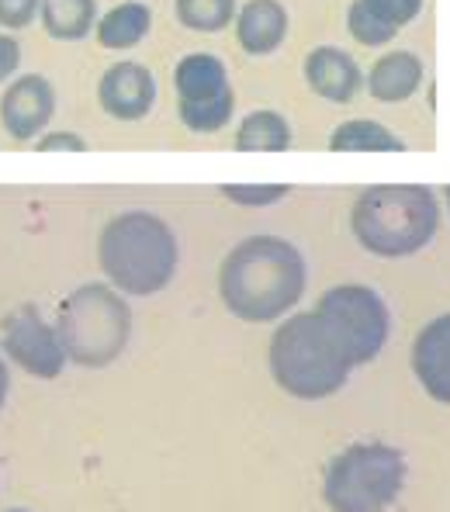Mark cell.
I'll return each instance as SVG.
<instances>
[{"mask_svg": "<svg viewBox=\"0 0 450 512\" xmlns=\"http://www.w3.org/2000/svg\"><path fill=\"white\" fill-rule=\"evenodd\" d=\"M7 395H11V374H7V364H4V353H0V409H4Z\"/></svg>", "mask_w": 450, "mask_h": 512, "instance_id": "obj_28", "label": "cell"}, {"mask_svg": "<svg viewBox=\"0 0 450 512\" xmlns=\"http://www.w3.org/2000/svg\"><path fill=\"white\" fill-rule=\"evenodd\" d=\"M18 66H21V45L7 32H0V84H7V77H14Z\"/></svg>", "mask_w": 450, "mask_h": 512, "instance_id": "obj_27", "label": "cell"}, {"mask_svg": "<svg viewBox=\"0 0 450 512\" xmlns=\"http://www.w3.org/2000/svg\"><path fill=\"white\" fill-rule=\"evenodd\" d=\"M56 333L70 364L90 367V371L111 367L129 350L132 340L129 298L101 281L80 284L77 291L59 301Z\"/></svg>", "mask_w": 450, "mask_h": 512, "instance_id": "obj_5", "label": "cell"}, {"mask_svg": "<svg viewBox=\"0 0 450 512\" xmlns=\"http://www.w3.org/2000/svg\"><path fill=\"white\" fill-rule=\"evenodd\" d=\"M35 149H39V153H52V149H70V153H84L87 142L80 139V135H73V132H49V135H42V139H35Z\"/></svg>", "mask_w": 450, "mask_h": 512, "instance_id": "obj_26", "label": "cell"}, {"mask_svg": "<svg viewBox=\"0 0 450 512\" xmlns=\"http://www.w3.org/2000/svg\"><path fill=\"white\" fill-rule=\"evenodd\" d=\"M329 149H333V153H402L405 142L381 122H371V118H350V122L333 128Z\"/></svg>", "mask_w": 450, "mask_h": 512, "instance_id": "obj_17", "label": "cell"}, {"mask_svg": "<svg viewBox=\"0 0 450 512\" xmlns=\"http://www.w3.org/2000/svg\"><path fill=\"white\" fill-rule=\"evenodd\" d=\"M101 111L118 122H139L156 104V77L142 63H115L97 84Z\"/></svg>", "mask_w": 450, "mask_h": 512, "instance_id": "obj_10", "label": "cell"}, {"mask_svg": "<svg viewBox=\"0 0 450 512\" xmlns=\"http://www.w3.org/2000/svg\"><path fill=\"white\" fill-rule=\"evenodd\" d=\"M409 464L392 443H350L322 471V502L329 512H385L399 502Z\"/></svg>", "mask_w": 450, "mask_h": 512, "instance_id": "obj_6", "label": "cell"}, {"mask_svg": "<svg viewBox=\"0 0 450 512\" xmlns=\"http://www.w3.org/2000/svg\"><path fill=\"white\" fill-rule=\"evenodd\" d=\"M347 32L354 35L360 45H385L399 35V32H392V28L381 25L374 14H367V7L360 4V0H354V4L347 7Z\"/></svg>", "mask_w": 450, "mask_h": 512, "instance_id": "obj_23", "label": "cell"}, {"mask_svg": "<svg viewBox=\"0 0 450 512\" xmlns=\"http://www.w3.org/2000/svg\"><path fill=\"white\" fill-rule=\"evenodd\" d=\"M42 28L59 42H80L97 28V0H42Z\"/></svg>", "mask_w": 450, "mask_h": 512, "instance_id": "obj_18", "label": "cell"}, {"mask_svg": "<svg viewBox=\"0 0 450 512\" xmlns=\"http://www.w3.org/2000/svg\"><path fill=\"white\" fill-rule=\"evenodd\" d=\"M291 146V125L277 111H250L236 132L239 153H284Z\"/></svg>", "mask_w": 450, "mask_h": 512, "instance_id": "obj_19", "label": "cell"}, {"mask_svg": "<svg viewBox=\"0 0 450 512\" xmlns=\"http://www.w3.org/2000/svg\"><path fill=\"white\" fill-rule=\"evenodd\" d=\"M305 84L312 87V94L326 97L333 104H350L364 87V73H360L357 59L333 45H319L305 56Z\"/></svg>", "mask_w": 450, "mask_h": 512, "instance_id": "obj_12", "label": "cell"}, {"mask_svg": "<svg viewBox=\"0 0 450 512\" xmlns=\"http://www.w3.org/2000/svg\"><path fill=\"white\" fill-rule=\"evenodd\" d=\"M267 364L277 388L302 402H322V398L340 395L354 374L350 357L315 308L277 322L267 346Z\"/></svg>", "mask_w": 450, "mask_h": 512, "instance_id": "obj_3", "label": "cell"}, {"mask_svg": "<svg viewBox=\"0 0 450 512\" xmlns=\"http://www.w3.org/2000/svg\"><path fill=\"white\" fill-rule=\"evenodd\" d=\"M52 111H56V90L39 73L11 80L0 97V125L18 142H32L49 128Z\"/></svg>", "mask_w": 450, "mask_h": 512, "instance_id": "obj_9", "label": "cell"}, {"mask_svg": "<svg viewBox=\"0 0 450 512\" xmlns=\"http://www.w3.org/2000/svg\"><path fill=\"white\" fill-rule=\"evenodd\" d=\"M177 21L191 32H222V28L236 25V0H174Z\"/></svg>", "mask_w": 450, "mask_h": 512, "instance_id": "obj_20", "label": "cell"}, {"mask_svg": "<svg viewBox=\"0 0 450 512\" xmlns=\"http://www.w3.org/2000/svg\"><path fill=\"white\" fill-rule=\"evenodd\" d=\"M440 229V201L423 184H374L350 208V232L371 256L399 260L433 243Z\"/></svg>", "mask_w": 450, "mask_h": 512, "instance_id": "obj_4", "label": "cell"}, {"mask_svg": "<svg viewBox=\"0 0 450 512\" xmlns=\"http://www.w3.org/2000/svg\"><path fill=\"white\" fill-rule=\"evenodd\" d=\"M309 288V267L295 243L250 236L219 263V298L239 322H281Z\"/></svg>", "mask_w": 450, "mask_h": 512, "instance_id": "obj_1", "label": "cell"}, {"mask_svg": "<svg viewBox=\"0 0 450 512\" xmlns=\"http://www.w3.org/2000/svg\"><path fill=\"white\" fill-rule=\"evenodd\" d=\"M288 184H225L222 198H229L239 208H267L274 201L288 198Z\"/></svg>", "mask_w": 450, "mask_h": 512, "instance_id": "obj_22", "label": "cell"}, {"mask_svg": "<svg viewBox=\"0 0 450 512\" xmlns=\"http://www.w3.org/2000/svg\"><path fill=\"white\" fill-rule=\"evenodd\" d=\"M288 35V11L281 0H246L236 14V42L250 56H270Z\"/></svg>", "mask_w": 450, "mask_h": 512, "instance_id": "obj_13", "label": "cell"}, {"mask_svg": "<svg viewBox=\"0 0 450 512\" xmlns=\"http://www.w3.org/2000/svg\"><path fill=\"white\" fill-rule=\"evenodd\" d=\"M42 14V0H0V25L7 32H21Z\"/></svg>", "mask_w": 450, "mask_h": 512, "instance_id": "obj_25", "label": "cell"}, {"mask_svg": "<svg viewBox=\"0 0 450 512\" xmlns=\"http://www.w3.org/2000/svg\"><path fill=\"white\" fill-rule=\"evenodd\" d=\"M7 512H28V509H7Z\"/></svg>", "mask_w": 450, "mask_h": 512, "instance_id": "obj_30", "label": "cell"}, {"mask_svg": "<svg viewBox=\"0 0 450 512\" xmlns=\"http://www.w3.org/2000/svg\"><path fill=\"white\" fill-rule=\"evenodd\" d=\"M232 111H236V94H219V97H205V101H177V115L187 125V132L194 135H212L222 132L229 125Z\"/></svg>", "mask_w": 450, "mask_h": 512, "instance_id": "obj_21", "label": "cell"}, {"mask_svg": "<svg viewBox=\"0 0 450 512\" xmlns=\"http://www.w3.org/2000/svg\"><path fill=\"white\" fill-rule=\"evenodd\" d=\"M444 198H447V208H450V187H447V194H444Z\"/></svg>", "mask_w": 450, "mask_h": 512, "instance_id": "obj_29", "label": "cell"}, {"mask_svg": "<svg viewBox=\"0 0 450 512\" xmlns=\"http://www.w3.org/2000/svg\"><path fill=\"white\" fill-rule=\"evenodd\" d=\"M360 4H364L367 14H374L381 25L392 28V32H402V28L412 25V21L419 18V11H423V0H360Z\"/></svg>", "mask_w": 450, "mask_h": 512, "instance_id": "obj_24", "label": "cell"}, {"mask_svg": "<svg viewBox=\"0 0 450 512\" xmlns=\"http://www.w3.org/2000/svg\"><path fill=\"white\" fill-rule=\"evenodd\" d=\"M423 87V59L409 49L385 52L367 70V94L381 104H402Z\"/></svg>", "mask_w": 450, "mask_h": 512, "instance_id": "obj_14", "label": "cell"}, {"mask_svg": "<svg viewBox=\"0 0 450 512\" xmlns=\"http://www.w3.org/2000/svg\"><path fill=\"white\" fill-rule=\"evenodd\" d=\"M149 28H153V11L139 0H125V4H115L101 14L94 35L101 49H132L146 39Z\"/></svg>", "mask_w": 450, "mask_h": 512, "instance_id": "obj_16", "label": "cell"}, {"mask_svg": "<svg viewBox=\"0 0 450 512\" xmlns=\"http://www.w3.org/2000/svg\"><path fill=\"white\" fill-rule=\"evenodd\" d=\"M315 312L343 346L354 371L374 364L392 336V312H388L385 298L367 284H336V288L322 291Z\"/></svg>", "mask_w": 450, "mask_h": 512, "instance_id": "obj_7", "label": "cell"}, {"mask_svg": "<svg viewBox=\"0 0 450 512\" xmlns=\"http://www.w3.org/2000/svg\"><path fill=\"white\" fill-rule=\"evenodd\" d=\"M180 246L160 215L122 212L97 236V267L125 298H153L177 277Z\"/></svg>", "mask_w": 450, "mask_h": 512, "instance_id": "obj_2", "label": "cell"}, {"mask_svg": "<svg viewBox=\"0 0 450 512\" xmlns=\"http://www.w3.org/2000/svg\"><path fill=\"white\" fill-rule=\"evenodd\" d=\"M174 87L177 101H205V97H219L232 90L229 70L212 52H191V56L180 59L174 70Z\"/></svg>", "mask_w": 450, "mask_h": 512, "instance_id": "obj_15", "label": "cell"}, {"mask_svg": "<svg viewBox=\"0 0 450 512\" xmlns=\"http://www.w3.org/2000/svg\"><path fill=\"white\" fill-rule=\"evenodd\" d=\"M0 353L39 381H56L63 367L70 364L63 340L56 333V322L42 319L35 305L18 308L0 322Z\"/></svg>", "mask_w": 450, "mask_h": 512, "instance_id": "obj_8", "label": "cell"}, {"mask_svg": "<svg viewBox=\"0 0 450 512\" xmlns=\"http://www.w3.org/2000/svg\"><path fill=\"white\" fill-rule=\"evenodd\" d=\"M412 374L440 405H450V312L430 319L412 340Z\"/></svg>", "mask_w": 450, "mask_h": 512, "instance_id": "obj_11", "label": "cell"}]
</instances>
